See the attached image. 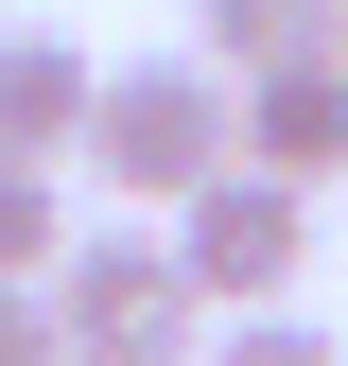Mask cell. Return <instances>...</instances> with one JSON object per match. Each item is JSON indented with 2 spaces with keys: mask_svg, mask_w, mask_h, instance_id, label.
<instances>
[{
  "mask_svg": "<svg viewBox=\"0 0 348 366\" xmlns=\"http://www.w3.org/2000/svg\"><path fill=\"white\" fill-rule=\"evenodd\" d=\"M53 314H70V366H192V262H174V227H87Z\"/></svg>",
  "mask_w": 348,
  "mask_h": 366,
  "instance_id": "7a4b0ae2",
  "label": "cell"
},
{
  "mask_svg": "<svg viewBox=\"0 0 348 366\" xmlns=\"http://www.w3.org/2000/svg\"><path fill=\"white\" fill-rule=\"evenodd\" d=\"M87 174H105L122 209H157V227H174L209 174H244V70H209V53H140V70H105Z\"/></svg>",
  "mask_w": 348,
  "mask_h": 366,
  "instance_id": "6da1fadb",
  "label": "cell"
},
{
  "mask_svg": "<svg viewBox=\"0 0 348 366\" xmlns=\"http://www.w3.org/2000/svg\"><path fill=\"white\" fill-rule=\"evenodd\" d=\"M244 157L296 174V192H331V174H348V35H331V53L244 70Z\"/></svg>",
  "mask_w": 348,
  "mask_h": 366,
  "instance_id": "277c9868",
  "label": "cell"
},
{
  "mask_svg": "<svg viewBox=\"0 0 348 366\" xmlns=\"http://www.w3.org/2000/svg\"><path fill=\"white\" fill-rule=\"evenodd\" d=\"M0 35H18V18H0Z\"/></svg>",
  "mask_w": 348,
  "mask_h": 366,
  "instance_id": "30bf717a",
  "label": "cell"
},
{
  "mask_svg": "<svg viewBox=\"0 0 348 366\" xmlns=\"http://www.w3.org/2000/svg\"><path fill=\"white\" fill-rule=\"evenodd\" d=\"M0 366H70V314H53V280H0Z\"/></svg>",
  "mask_w": 348,
  "mask_h": 366,
  "instance_id": "9c48e42d",
  "label": "cell"
},
{
  "mask_svg": "<svg viewBox=\"0 0 348 366\" xmlns=\"http://www.w3.org/2000/svg\"><path fill=\"white\" fill-rule=\"evenodd\" d=\"M0 280H70V227H53V157H0Z\"/></svg>",
  "mask_w": 348,
  "mask_h": 366,
  "instance_id": "52a82bcc",
  "label": "cell"
},
{
  "mask_svg": "<svg viewBox=\"0 0 348 366\" xmlns=\"http://www.w3.org/2000/svg\"><path fill=\"white\" fill-rule=\"evenodd\" d=\"M174 262H192V297H227V314H279L296 280H314V192L296 174H209L192 209H174Z\"/></svg>",
  "mask_w": 348,
  "mask_h": 366,
  "instance_id": "3957f363",
  "label": "cell"
},
{
  "mask_svg": "<svg viewBox=\"0 0 348 366\" xmlns=\"http://www.w3.org/2000/svg\"><path fill=\"white\" fill-rule=\"evenodd\" d=\"M209 366H348V332H314V314H227Z\"/></svg>",
  "mask_w": 348,
  "mask_h": 366,
  "instance_id": "ba28073f",
  "label": "cell"
},
{
  "mask_svg": "<svg viewBox=\"0 0 348 366\" xmlns=\"http://www.w3.org/2000/svg\"><path fill=\"white\" fill-rule=\"evenodd\" d=\"M331 35H348V18H331Z\"/></svg>",
  "mask_w": 348,
  "mask_h": 366,
  "instance_id": "8fae6325",
  "label": "cell"
},
{
  "mask_svg": "<svg viewBox=\"0 0 348 366\" xmlns=\"http://www.w3.org/2000/svg\"><path fill=\"white\" fill-rule=\"evenodd\" d=\"M348 0H192V53L209 70H279V53H331Z\"/></svg>",
  "mask_w": 348,
  "mask_h": 366,
  "instance_id": "8992f818",
  "label": "cell"
},
{
  "mask_svg": "<svg viewBox=\"0 0 348 366\" xmlns=\"http://www.w3.org/2000/svg\"><path fill=\"white\" fill-rule=\"evenodd\" d=\"M87 122H105V70L70 35H0V157H87Z\"/></svg>",
  "mask_w": 348,
  "mask_h": 366,
  "instance_id": "5b68a950",
  "label": "cell"
}]
</instances>
